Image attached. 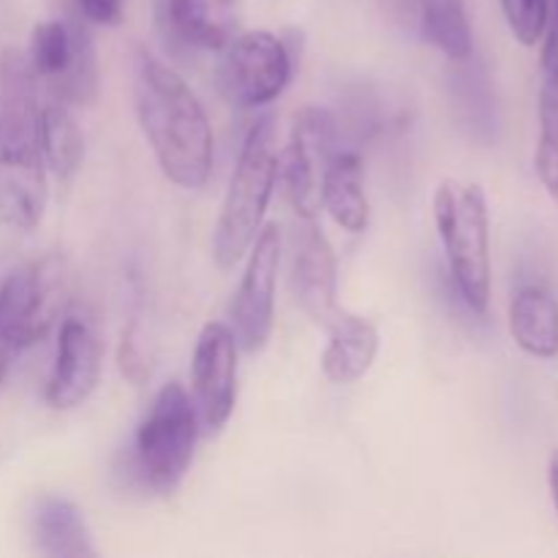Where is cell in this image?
<instances>
[{
  "label": "cell",
  "instance_id": "cell-1",
  "mask_svg": "<svg viewBox=\"0 0 558 558\" xmlns=\"http://www.w3.org/2000/svg\"><path fill=\"white\" fill-rule=\"evenodd\" d=\"M134 107L163 178L183 191L205 189L216 150L205 107L178 71L142 49L134 63Z\"/></svg>",
  "mask_w": 558,
  "mask_h": 558
},
{
  "label": "cell",
  "instance_id": "cell-2",
  "mask_svg": "<svg viewBox=\"0 0 558 558\" xmlns=\"http://www.w3.org/2000/svg\"><path fill=\"white\" fill-rule=\"evenodd\" d=\"M281 153H278L276 120L259 118L245 134L238 163L229 174L221 213L213 229V262L218 270H232L265 227V213L276 191Z\"/></svg>",
  "mask_w": 558,
  "mask_h": 558
},
{
  "label": "cell",
  "instance_id": "cell-3",
  "mask_svg": "<svg viewBox=\"0 0 558 558\" xmlns=\"http://www.w3.org/2000/svg\"><path fill=\"white\" fill-rule=\"evenodd\" d=\"M434 221L445 248L447 267L469 311L488 314L494 292L490 262V210L483 185L445 180L434 194Z\"/></svg>",
  "mask_w": 558,
  "mask_h": 558
},
{
  "label": "cell",
  "instance_id": "cell-4",
  "mask_svg": "<svg viewBox=\"0 0 558 558\" xmlns=\"http://www.w3.org/2000/svg\"><path fill=\"white\" fill-rule=\"evenodd\" d=\"M199 441V414L180 381H169L153 398L131 445V474L142 488L172 496L189 474Z\"/></svg>",
  "mask_w": 558,
  "mask_h": 558
},
{
  "label": "cell",
  "instance_id": "cell-5",
  "mask_svg": "<svg viewBox=\"0 0 558 558\" xmlns=\"http://www.w3.org/2000/svg\"><path fill=\"white\" fill-rule=\"evenodd\" d=\"M294 71V52L287 38L270 31L234 33L218 60V87L238 109H259L287 90Z\"/></svg>",
  "mask_w": 558,
  "mask_h": 558
},
{
  "label": "cell",
  "instance_id": "cell-6",
  "mask_svg": "<svg viewBox=\"0 0 558 558\" xmlns=\"http://www.w3.org/2000/svg\"><path fill=\"white\" fill-rule=\"evenodd\" d=\"M27 60L38 82H47L52 98L80 107L98 96V60L85 27L63 20L38 22L33 27Z\"/></svg>",
  "mask_w": 558,
  "mask_h": 558
},
{
  "label": "cell",
  "instance_id": "cell-7",
  "mask_svg": "<svg viewBox=\"0 0 558 558\" xmlns=\"http://www.w3.org/2000/svg\"><path fill=\"white\" fill-rule=\"evenodd\" d=\"M338 150V120L330 109L305 107L294 114L281 167L287 199L300 218L319 216L322 178Z\"/></svg>",
  "mask_w": 558,
  "mask_h": 558
},
{
  "label": "cell",
  "instance_id": "cell-8",
  "mask_svg": "<svg viewBox=\"0 0 558 558\" xmlns=\"http://www.w3.org/2000/svg\"><path fill=\"white\" fill-rule=\"evenodd\" d=\"M60 262H31L0 283V338L11 349H27L41 341L52 327L60 305Z\"/></svg>",
  "mask_w": 558,
  "mask_h": 558
},
{
  "label": "cell",
  "instance_id": "cell-9",
  "mask_svg": "<svg viewBox=\"0 0 558 558\" xmlns=\"http://www.w3.org/2000/svg\"><path fill=\"white\" fill-rule=\"evenodd\" d=\"M248 265L232 303V332L243 352L267 347L276 325V287L281 270V229L267 223L251 243Z\"/></svg>",
  "mask_w": 558,
  "mask_h": 558
},
{
  "label": "cell",
  "instance_id": "cell-10",
  "mask_svg": "<svg viewBox=\"0 0 558 558\" xmlns=\"http://www.w3.org/2000/svg\"><path fill=\"white\" fill-rule=\"evenodd\" d=\"M238 341L232 327L207 322L191 357V401L205 430H221L238 403Z\"/></svg>",
  "mask_w": 558,
  "mask_h": 558
},
{
  "label": "cell",
  "instance_id": "cell-11",
  "mask_svg": "<svg viewBox=\"0 0 558 558\" xmlns=\"http://www.w3.org/2000/svg\"><path fill=\"white\" fill-rule=\"evenodd\" d=\"M292 289L300 308L327 327L338 314V256L316 218H300L292 238Z\"/></svg>",
  "mask_w": 558,
  "mask_h": 558
},
{
  "label": "cell",
  "instance_id": "cell-12",
  "mask_svg": "<svg viewBox=\"0 0 558 558\" xmlns=\"http://www.w3.org/2000/svg\"><path fill=\"white\" fill-rule=\"evenodd\" d=\"M104 349L96 327L82 316H65L58 332L52 374L47 381V403L60 412L76 409L93 396L101 379Z\"/></svg>",
  "mask_w": 558,
  "mask_h": 558
},
{
  "label": "cell",
  "instance_id": "cell-13",
  "mask_svg": "<svg viewBox=\"0 0 558 558\" xmlns=\"http://www.w3.org/2000/svg\"><path fill=\"white\" fill-rule=\"evenodd\" d=\"M156 25L167 41L221 52L240 25L238 0H153Z\"/></svg>",
  "mask_w": 558,
  "mask_h": 558
},
{
  "label": "cell",
  "instance_id": "cell-14",
  "mask_svg": "<svg viewBox=\"0 0 558 558\" xmlns=\"http://www.w3.org/2000/svg\"><path fill=\"white\" fill-rule=\"evenodd\" d=\"M47 163L38 147H0V223L33 232L47 210Z\"/></svg>",
  "mask_w": 558,
  "mask_h": 558
},
{
  "label": "cell",
  "instance_id": "cell-15",
  "mask_svg": "<svg viewBox=\"0 0 558 558\" xmlns=\"http://www.w3.org/2000/svg\"><path fill=\"white\" fill-rule=\"evenodd\" d=\"M38 80L25 52L0 54V147H38Z\"/></svg>",
  "mask_w": 558,
  "mask_h": 558
},
{
  "label": "cell",
  "instance_id": "cell-16",
  "mask_svg": "<svg viewBox=\"0 0 558 558\" xmlns=\"http://www.w3.org/2000/svg\"><path fill=\"white\" fill-rule=\"evenodd\" d=\"M330 332L325 352H322V371L332 385H354L363 379L376 363L379 354V330L365 316L338 308V314L327 322Z\"/></svg>",
  "mask_w": 558,
  "mask_h": 558
},
{
  "label": "cell",
  "instance_id": "cell-17",
  "mask_svg": "<svg viewBox=\"0 0 558 558\" xmlns=\"http://www.w3.org/2000/svg\"><path fill=\"white\" fill-rule=\"evenodd\" d=\"M31 537L38 554L52 558H90L98 554L82 510L63 496H41L33 505Z\"/></svg>",
  "mask_w": 558,
  "mask_h": 558
},
{
  "label": "cell",
  "instance_id": "cell-18",
  "mask_svg": "<svg viewBox=\"0 0 558 558\" xmlns=\"http://www.w3.org/2000/svg\"><path fill=\"white\" fill-rule=\"evenodd\" d=\"M322 207L343 232L360 234L371 223V202L365 194L363 158L354 150H338L322 178Z\"/></svg>",
  "mask_w": 558,
  "mask_h": 558
},
{
  "label": "cell",
  "instance_id": "cell-19",
  "mask_svg": "<svg viewBox=\"0 0 558 558\" xmlns=\"http://www.w3.org/2000/svg\"><path fill=\"white\" fill-rule=\"evenodd\" d=\"M510 336L537 360L558 357V298L545 287L518 289L510 303Z\"/></svg>",
  "mask_w": 558,
  "mask_h": 558
},
{
  "label": "cell",
  "instance_id": "cell-20",
  "mask_svg": "<svg viewBox=\"0 0 558 558\" xmlns=\"http://www.w3.org/2000/svg\"><path fill=\"white\" fill-rule=\"evenodd\" d=\"M38 150H41L44 163L58 180H71L82 167L85 158V140L71 114L69 104L52 98L41 107L38 118Z\"/></svg>",
  "mask_w": 558,
  "mask_h": 558
},
{
  "label": "cell",
  "instance_id": "cell-21",
  "mask_svg": "<svg viewBox=\"0 0 558 558\" xmlns=\"http://www.w3.org/2000/svg\"><path fill=\"white\" fill-rule=\"evenodd\" d=\"M425 41L434 44L452 63H466L474 54V33L463 0H417Z\"/></svg>",
  "mask_w": 558,
  "mask_h": 558
},
{
  "label": "cell",
  "instance_id": "cell-22",
  "mask_svg": "<svg viewBox=\"0 0 558 558\" xmlns=\"http://www.w3.org/2000/svg\"><path fill=\"white\" fill-rule=\"evenodd\" d=\"M545 80L539 87V134L537 150H534V169L539 183L558 199V63L543 71Z\"/></svg>",
  "mask_w": 558,
  "mask_h": 558
},
{
  "label": "cell",
  "instance_id": "cell-23",
  "mask_svg": "<svg viewBox=\"0 0 558 558\" xmlns=\"http://www.w3.org/2000/svg\"><path fill=\"white\" fill-rule=\"evenodd\" d=\"M499 3L510 33L523 47L543 41L550 25V0H499Z\"/></svg>",
  "mask_w": 558,
  "mask_h": 558
},
{
  "label": "cell",
  "instance_id": "cell-24",
  "mask_svg": "<svg viewBox=\"0 0 558 558\" xmlns=\"http://www.w3.org/2000/svg\"><path fill=\"white\" fill-rule=\"evenodd\" d=\"M76 5H80V14L93 25L114 27L123 22L125 0H76Z\"/></svg>",
  "mask_w": 558,
  "mask_h": 558
},
{
  "label": "cell",
  "instance_id": "cell-25",
  "mask_svg": "<svg viewBox=\"0 0 558 558\" xmlns=\"http://www.w3.org/2000/svg\"><path fill=\"white\" fill-rule=\"evenodd\" d=\"M120 371H123V376H129L134 385H140V381L147 379V374H150V368H147L145 357L140 354V347H136L134 341V332H123V347H120Z\"/></svg>",
  "mask_w": 558,
  "mask_h": 558
},
{
  "label": "cell",
  "instance_id": "cell-26",
  "mask_svg": "<svg viewBox=\"0 0 558 558\" xmlns=\"http://www.w3.org/2000/svg\"><path fill=\"white\" fill-rule=\"evenodd\" d=\"M548 488H550V499H554L556 515H558V450L548 461Z\"/></svg>",
  "mask_w": 558,
  "mask_h": 558
},
{
  "label": "cell",
  "instance_id": "cell-27",
  "mask_svg": "<svg viewBox=\"0 0 558 558\" xmlns=\"http://www.w3.org/2000/svg\"><path fill=\"white\" fill-rule=\"evenodd\" d=\"M11 352H14V349H11L9 343H5L3 338H0V385H3L5 371H9V357H11Z\"/></svg>",
  "mask_w": 558,
  "mask_h": 558
},
{
  "label": "cell",
  "instance_id": "cell-28",
  "mask_svg": "<svg viewBox=\"0 0 558 558\" xmlns=\"http://www.w3.org/2000/svg\"><path fill=\"white\" fill-rule=\"evenodd\" d=\"M554 27L558 31V9H556V25H554Z\"/></svg>",
  "mask_w": 558,
  "mask_h": 558
},
{
  "label": "cell",
  "instance_id": "cell-29",
  "mask_svg": "<svg viewBox=\"0 0 558 558\" xmlns=\"http://www.w3.org/2000/svg\"><path fill=\"white\" fill-rule=\"evenodd\" d=\"M556 9H558V0H556Z\"/></svg>",
  "mask_w": 558,
  "mask_h": 558
}]
</instances>
